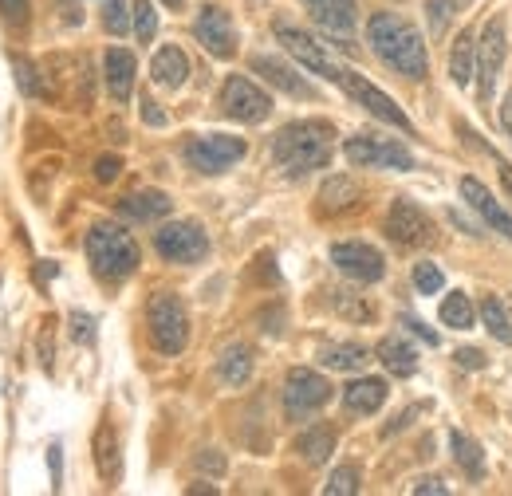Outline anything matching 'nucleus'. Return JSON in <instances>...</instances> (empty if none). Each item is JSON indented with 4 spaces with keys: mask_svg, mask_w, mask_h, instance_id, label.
<instances>
[{
    "mask_svg": "<svg viewBox=\"0 0 512 496\" xmlns=\"http://www.w3.org/2000/svg\"><path fill=\"white\" fill-rule=\"evenodd\" d=\"M331 264L347 280H355V284H375V280H383L386 272L383 252L375 245H367V241H339V245H331Z\"/></svg>",
    "mask_w": 512,
    "mask_h": 496,
    "instance_id": "nucleus-11",
    "label": "nucleus"
},
{
    "mask_svg": "<svg viewBox=\"0 0 512 496\" xmlns=\"http://www.w3.org/2000/svg\"><path fill=\"white\" fill-rule=\"evenodd\" d=\"M221 111L237 123H264L272 115V99L245 75H229L221 87Z\"/></svg>",
    "mask_w": 512,
    "mask_h": 496,
    "instance_id": "nucleus-10",
    "label": "nucleus"
},
{
    "mask_svg": "<svg viewBox=\"0 0 512 496\" xmlns=\"http://www.w3.org/2000/svg\"><path fill=\"white\" fill-rule=\"evenodd\" d=\"M359 205V186L351 182V178H343V174H335V178H327L320 189V213H347V209H355Z\"/></svg>",
    "mask_w": 512,
    "mask_h": 496,
    "instance_id": "nucleus-28",
    "label": "nucleus"
},
{
    "mask_svg": "<svg viewBox=\"0 0 512 496\" xmlns=\"http://www.w3.org/2000/svg\"><path fill=\"white\" fill-rule=\"evenodd\" d=\"M276 40L288 48V56H296V60L304 63L308 71H316L323 79H331L335 83V75H339V63H331V56L323 52L320 44L304 32V28H292V24H276Z\"/></svg>",
    "mask_w": 512,
    "mask_h": 496,
    "instance_id": "nucleus-16",
    "label": "nucleus"
},
{
    "mask_svg": "<svg viewBox=\"0 0 512 496\" xmlns=\"http://www.w3.org/2000/svg\"><path fill=\"white\" fill-rule=\"evenodd\" d=\"M146 327H150V343L162 351V355H182L186 343H190V315L186 304L170 292H158L150 304H146Z\"/></svg>",
    "mask_w": 512,
    "mask_h": 496,
    "instance_id": "nucleus-4",
    "label": "nucleus"
},
{
    "mask_svg": "<svg viewBox=\"0 0 512 496\" xmlns=\"http://www.w3.org/2000/svg\"><path fill=\"white\" fill-rule=\"evenodd\" d=\"M449 79L457 87H469L477 79V44H473L469 32H461L453 40V48H449Z\"/></svg>",
    "mask_w": 512,
    "mask_h": 496,
    "instance_id": "nucleus-24",
    "label": "nucleus"
},
{
    "mask_svg": "<svg viewBox=\"0 0 512 496\" xmlns=\"http://www.w3.org/2000/svg\"><path fill=\"white\" fill-rule=\"evenodd\" d=\"M410 493H414V496H422V493H438V496H446L449 489H446V485H442V481H438V477H422V481H414V485H410Z\"/></svg>",
    "mask_w": 512,
    "mask_h": 496,
    "instance_id": "nucleus-44",
    "label": "nucleus"
},
{
    "mask_svg": "<svg viewBox=\"0 0 512 496\" xmlns=\"http://www.w3.org/2000/svg\"><path fill=\"white\" fill-rule=\"evenodd\" d=\"M331 150H335V126L323 119L288 123L272 138V162L288 178H304L312 170H323L331 162Z\"/></svg>",
    "mask_w": 512,
    "mask_h": 496,
    "instance_id": "nucleus-2",
    "label": "nucleus"
},
{
    "mask_svg": "<svg viewBox=\"0 0 512 496\" xmlns=\"http://www.w3.org/2000/svg\"><path fill=\"white\" fill-rule=\"evenodd\" d=\"M71 339L75 343H91L95 339V319L83 311H71Z\"/></svg>",
    "mask_w": 512,
    "mask_h": 496,
    "instance_id": "nucleus-41",
    "label": "nucleus"
},
{
    "mask_svg": "<svg viewBox=\"0 0 512 496\" xmlns=\"http://www.w3.org/2000/svg\"><path fill=\"white\" fill-rule=\"evenodd\" d=\"M217 374H221V382H225V386H245V382H249V374H253V351H249L245 343L225 347V351H221V359H217Z\"/></svg>",
    "mask_w": 512,
    "mask_h": 496,
    "instance_id": "nucleus-27",
    "label": "nucleus"
},
{
    "mask_svg": "<svg viewBox=\"0 0 512 496\" xmlns=\"http://www.w3.org/2000/svg\"><path fill=\"white\" fill-rule=\"evenodd\" d=\"M197 469H205V473H213V477H221V473H225V457H221L217 449H205V453L197 457Z\"/></svg>",
    "mask_w": 512,
    "mask_h": 496,
    "instance_id": "nucleus-42",
    "label": "nucleus"
},
{
    "mask_svg": "<svg viewBox=\"0 0 512 496\" xmlns=\"http://www.w3.org/2000/svg\"><path fill=\"white\" fill-rule=\"evenodd\" d=\"M406 327H410V331H414V335H418V339H426V343H430V347H438V331H430V327H426V323H418V319H406Z\"/></svg>",
    "mask_w": 512,
    "mask_h": 496,
    "instance_id": "nucleus-47",
    "label": "nucleus"
},
{
    "mask_svg": "<svg viewBox=\"0 0 512 496\" xmlns=\"http://www.w3.org/2000/svg\"><path fill=\"white\" fill-rule=\"evenodd\" d=\"M296 449H300V457L308 465H323L335 453V430L327 422H316V426H308L304 434L296 437Z\"/></svg>",
    "mask_w": 512,
    "mask_h": 496,
    "instance_id": "nucleus-25",
    "label": "nucleus"
},
{
    "mask_svg": "<svg viewBox=\"0 0 512 496\" xmlns=\"http://www.w3.org/2000/svg\"><path fill=\"white\" fill-rule=\"evenodd\" d=\"M323 493L327 496H355L359 493V469H355V465H339V469L327 477Z\"/></svg>",
    "mask_w": 512,
    "mask_h": 496,
    "instance_id": "nucleus-35",
    "label": "nucleus"
},
{
    "mask_svg": "<svg viewBox=\"0 0 512 496\" xmlns=\"http://www.w3.org/2000/svg\"><path fill=\"white\" fill-rule=\"evenodd\" d=\"M461 197L485 217V225H493V233H505V237L512 241V213L509 209H501V201L481 186L477 178H461Z\"/></svg>",
    "mask_w": 512,
    "mask_h": 496,
    "instance_id": "nucleus-18",
    "label": "nucleus"
},
{
    "mask_svg": "<svg viewBox=\"0 0 512 496\" xmlns=\"http://www.w3.org/2000/svg\"><path fill=\"white\" fill-rule=\"evenodd\" d=\"M442 323H446V327H457V331H469V327L477 323V308L469 304L465 292H453V296L442 300Z\"/></svg>",
    "mask_w": 512,
    "mask_h": 496,
    "instance_id": "nucleus-32",
    "label": "nucleus"
},
{
    "mask_svg": "<svg viewBox=\"0 0 512 496\" xmlns=\"http://www.w3.org/2000/svg\"><path fill=\"white\" fill-rule=\"evenodd\" d=\"M308 16L316 20L323 36L339 40V48H351V32H355V0H304Z\"/></svg>",
    "mask_w": 512,
    "mask_h": 496,
    "instance_id": "nucleus-15",
    "label": "nucleus"
},
{
    "mask_svg": "<svg viewBox=\"0 0 512 496\" xmlns=\"http://www.w3.org/2000/svg\"><path fill=\"white\" fill-rule=\"evenodd\" d=\"M331 304L343 311L347 319H371V315H375V308H371V304H363V300L355 304V296H351V292H335V300H331Z\"/></svg>",
    "mask_w": 512,
    "mask_h": 496,
    "instance_id": "nucleus-39",
    "label": "nucleus"
},
{
    "mask_svg": "<svg viewBox=\"0 0 512 496\" xmlns=\"http://www.w3.org/2000/svg\"><path fill=\"white\" fill-rule=\"evenodd\" d=\"M505 52H509V40H505V20H489L485 32H481V44H477V83H481V99L493 95L497 79H501V67H505Z\"/></svg>",
    "mask_w": 512,
    "mask_h": 496,
    "instance_id": "nucleus-14",
    "label": "nucleus"
},
{
    "mask_svg": "<svg viewBox=\"0 0 512 496\" xmlns=\"http://www.w3.org/2000/svg\"><path fill=\"white\" fill-rule=\"evenodd\" d=\"M87 260H91V272L107 284H119L127 280L130 272L138 268V241L130 237L123 225H95L87 233Z\"/></svg>",
    "mask_w": 512,
    "mask_h": 496,
    "instance_id": "nucleus-3",
    "label": "nucleus"
},
{
    "mask_svg": "<svg viewBox=\"0 0 512 496\" xmlns=\"http://www.w3.org/2000/svg\"><path fill=\"white\" fill-rule=\"evenodd\" d=\"M52 481L60 489V445H52Z\"/></svg>",
    "mask_w": 512,
    "mask_h": 496,
    "instance_id": "nucleus-48",
    "label": "nucleus"
},
{
    "mask_svg": "<svg viewBox=\"0 0 512 496\" xmlns=\"http://www.w3.org/2000/svg\"><path fill=\"white\" fill-rule=\"evenodd\" d=\"M375 355H379V363H383L386 371L398 374V378H410V374L418 371V351H414V343L402 339V335H386Z\"/></svg>",
    "mask_w": 512,
    "mask_h": 496,
    "instance_id": "nucleus-23",
    "label": "nucleus"
},
{
    "mask_svg": "<svg viewBox=\"0 0 512 496\" xmlns=\"http://www.w3.org/2000/svg\"><path fill=\"white\" fill-rule=\"evenodd\" d=\"M457 363H461L465 371H481V367H485V355H481L477 347H469V351H457Z\"/></svg>",
    "mask_w": 512,
    "mask_h": 496,
    "instance_id": "nucleus-45",
    "label": "nucleus"
},
{
    "mask_svg": "<svg viewBox=\"0 0 512 496\" xmlns=\"http://www.w3.org/2000/svg\"><path fill=\"white\" fill-rule=\"evenodd\" d=\"M193 36L201 40V48L217 60H233L237 56V28H233V16L217 4H205L193 20Z\"/></svg>",
    "mask_w": 512,
    "mask_h": 496,
    "instance_id": "nucleus-12",
    "label": "nucleus"
},
{
    "mask_svg": "<svg viewBox=\"0 0 512 496\" xmlns=\"http://www.w3.org/2000/svg\"><path fill=\"white\" fill-rule=\"evenodd\" d=\"M477 315H481V323H485V331L497 339V343H505V347H512V323H509V311H505V304L497 300V296H485L481 300V308H477Z\"/></svg>",
    "mask_w": 512,
    "mask_h": 496,
    "instance_id": "nucleus-30",
    "label": "nucleus"
},
{
    "mask_svg": "<svg viewBox=\"0 0 512 496\" xmlns=\"http://www.w3.org/2000/svg\"><path fill=\"white\" fill-rule=\"evenodd\" d=\"M154 248L170 264H197L209 252V237L197 221H170L154 233Z\"/></svg>",
    "mask_w": 512,
    "mask_h": 496,
    "instance_id": "nucleus-8",
    "label": "nucleus"
},
{
    "mask_svg": "<svg viewBox=\"0 0 512 496\" xmlns=\"http://www.w3.org/2000/svg\"><path fill=\"white\" fill-rule=\"evenodd\" d=\"M245 158V138L233 134H201L186 142V162L197 174H225Z\"/></svg>",
    "mask_w": 512,
    "mask_h": 496,
    "instance_id": "nucleus-7",
    "label": "nucleus"
},
{
    "mask_svg": "<svg viewBox=\"0 0 512 496\" xmlns=\"http://www.w3.org/2000/svg\"><path fill=\"white\" fill-rule=\"evenodd\" d=\"M119 213L130 217V221H138V225L162 221L170 213V197L162 189H138V193H130L127 201H119Z\"/></svg>",
    "mask_w": 512,
    "mask_h": 496,
    "instance_id": "nucleus-22",
    "label": "nucleus"
},
{
    "mask_svg": "<svg viewBox=\"0 0 512 496\" xmlns=\"http://www.w3.org/2000/svg\"><path fill=\"white\" fill-rule=\"evenodd\" d=\"M335 87H343L359 107H367L375 119H383V123H390V126H398V130H414L410 126V119H406V111L386 95V91H379L375 83H367L363 75H355V71H347V67H339V75H335Z\"/></svg>",
    "mask_w": 512,
    "mask_h": 496,
    "instance_id": "nucleus-9",
    "label": "nucleus"
},
{
    "mask_svg": "<svg viewBox=\"0 0 512 496\" xmlns=\"http://www.w3.org/2000/svg\"><path fill=\"white\" fill-rule=\"evenodd\" d=\"M142 119H146L150 126H166V115L158 111V103H154V99H142Z\"/></svg>",
    "mask_w": 512,
    "mask_h": 496,
    "instance_id": "nucleus-46",
    "label": "nucleus"
},
{
    "mask_svg": "<svg viewBox=\"0 0 512 496\" xmlns=\"http://www.w3.org/2000/svg\"><path fill=\"white\" fill-rule=\"evenodd\" d=\"M0 12L12 28H24L28 24V12H32V0H0Z\"/></svg>",
    "mask_w": 512,
    "mask_h": 496,
    "instance_id": "nucleus-40",
    "label": "nucleus"
},
{
    "mask_svg": "<svg viewBox=\"0 0 512 496\" xmlns=\"http://www.w3.org/2000/svg\"><path fill=\"white\" fill-rule=\"evenodd\" d=\"M331 402V382L323 374L308 371V367H292L284 378V418L288 422H304L316 410Z\"/></svg>",
    "mask_w": 512,
    "mask_h": 496,
    "instance_id": "nucleus-6",
    "label": "nucleus"
},
{
    "mask_svg": "<svg viewBox=\"0 0 512 496\" xmlns=\"http://www.w3.org/2000/svg\"><path fill=\"white\" fill-rule=\"evenodd\" d=\"M501 123H505V130H509V138H512V95L505 99V107H501Z\"/></svg>",
    "mask_w": 512,
    "mask_h": 496,
    "instance_id": "nucleus-49",
    "label": "nucleus"
},
{
    "mask_svg": "<svg viewBox=\"0 0 512 496\" xmlns=\"http://www.w3.org/2000/svg\"><path fill=\"white\" fill-rule=\"evenodd\" d=\"M367 44H371V52L390 71H398L406 79H426V71H430L426 40H422V32L406 16H398V12H375L367 20Z\"/></svg>",
    "mask_w": 512,
    "mask_h": 496,
    "instance_id": "nucleus-1",
    "label": "nucleus"
},
{
    "mask_svg": "<svg viewBox=\"0 0 512 496\" xmlns=\"http://www.w3.org/2000/svg\"><path fill=\"white\" fill-rule=\"evenodd\" d=\"M386 402V382L383 378H355L347 390H343V410L347 414H375V410H383Z\"/></svg>",
    "mask_w": 512,
    "mask_h": 496,
    "instance_id": "nucleus-21",
    "label": "nucleus"
},
{
    "mask_svg": "<svg viewBox=\"0 0 512 496\" xmlns=\"http://www.w3.org/2000/svg\"><path fill=\"white\" fill-rule=\"evenodd\" d=\"M134 75H138V60L130 56L127 48H111V52L103 56V79H107V91L115 95V103H127L130 99Z\"/></svg>",
    "mask_w": 512,
    "mask_h": 496,
    "instance_id": "nucleus-19",
    "label": "nucleus"
},
{
    "mask_svg": "<svg viewBox=\"0 0 512 496\" xmlns=\"http://www.w3.org/2000/svg\"><path fill=\"white\" fill-rule=\"evenodd\" d=\"M130 24H134L138 44H150V40L158 36V12H154V4H150V0H134V8H130Z\"/></svg>",
    "mask_w": 512,
    "mask_h": 496,
    "instance_id": "nucleus-34",
    "label": "nucleus"
},
{
    "mask_svg": "<svg viewBox=\"0 0 512 496\" xmlns=\"http://www.w3.org/2000/svg\"><path fill=\"white\" fill-rule=\"evenodd\" d=\"M119 170H123L119 158H99V162H95V178H99V182H115Z\"/></svg>",
    "mask_w": 512,
    "mask_h": 496,
    "instance_id": "nucleus-43",
    "label": "nucleus"
},
{
    "mask_svg": "<svg viewBox=\"0 0 512 496\" xmlns=\"http://www.w3.org/2000/svg\"><path fill=\"white\" fill-rule=\"evenodd\" d=\"M320 363L327 371H363L371 363V351L359 347V343H327L320 351Z\"/></svg>",
    "mask_w": 512,
    "mask_h": 496,
    "instance_id": "nucleus-26",
    "label": "nucleus"
},
{
    "mask_svg": "<svg viewBox=\"0 0 512 496\" xmlns=\"http://www.w3.org/2000/svg\"><path fill=\"white\" fill-rule=\"evenodd\" d=\"M386 237L402 248H422V245H430L434 225H430V217H426L410 197H398V201L390 205V213H386Z\"/></svg>",
    "mask_w": 512,
    "mask_h": 496,
    "instance_id": "nucleus-13",
    "label": "nucleus"
},
{
    "mask_svg": "<svg viewBox=\"0 0 512 496\" xmlns=\"http://www.w3.org/2000/svg\"><path fill=\"white\" fill-rule=\"evenodd\" d=\"M449 445H453V461L465 469V477L469 481H481L485 477V453H481V445L469 434H461V430L449 434Z\"/></svg>",
    "mask_w": 512,
    "mask_h": 496,
    "instance_id": "nucleus-29",
    "label": "nucleus"
},
{
    "mask_svg": "<svg viewBox=\"0 0 512 496\" xmlns=\"http://www.w3.org/2000/svg\"><path fill=\"white\" fill-rule=\"evenodd\" d=\"M465 0H426V20H430V36L442 40L453 24V16L461 12Z\"/></svg>",
    "mask_w": 512,
    "mask_h": 496,
    "instance_id": "nucleus-33",
    "label": "nucleus"
},
{
    "mask_svg": "<svg viewBox=\"0 0 512 496\" xmlns=\"http://www.w3.org/2000/svg\"><path fill=\"white\" fill-rule=\"evenodd\" d=\"M150 79H154L158 87L178 91V87L190 79V60H186V52H182L178 44L158 48V52H154V60H150Z\"/></svg>",
    "mask_w": 512,
    "mask_h": 496,
    "instance_id": "nucleus-20",
    "label": "nucleus"
},
{
    "mask_svg": "<svg viewBox=\"0 0 512 496\" xmlns=\"http://www.w3.org/2000/svg\"><path fill=\"white\" fill-rule=\"evenodd\" d=\"M253 71L264 79V83L280 87V91H284V95H292V99H320V91H316L304 75H296L288 63L272 60V56H253Z\"/></svg>",
    "mask_w": 512,
    "mask_h": 496,
    "instance_id": "nucleus-17",
    "label": "nucleus"
},
{
    "mask_svg": "<svg viewBox=\"0 0 512 496\" xmlns=\"http://www.w3.org/2000/svg\"><path fill=\"white\" fill-rule=\"evenodd\" d=\"M95 453H99V473L103 481H119V437L111 426H99L95 434Z\"/></svg>",
    "mask_w": 512,
    "mask_h": 496,
    "instance_id": "nucleus-31",
    "label": "nucleus"
},
{
    "mask_svg": "<svg viewBox=\"0 0 512 496\" xmlns=\"http://www.w3.org/2000/svg\"><path fill=\"white\" fill-rule=\"evenodd\" d=\"M343 154L355 170H414V154L398 142V138H383V134H355L343 142Z\"/></svg>",
    "mask_w": 512,
    "mask_h": 496,
    "instance_id": "nucleus-5",
    "label": "nucleus"
},
{
    "mask_svg": "<svg viewBox=\"0 0 512 496\" xmlns=\"http://www.w3.org/2000/svg\"><path fill=\"white\" fill-rule=\"evenodd\" d=\"M461 134H465V142H469V146H477L481 154H489V158L497 162V174H501V182H505V189L512 193V162H505V158H501V154H497L493 146H485V142H481V138H477V134H473L469 126H461Z\"/></svg>",
    "mask_w": 512,
    "mask_h": 496,
    "instance_id": "nucleus-38",
    "label": "nucleus"
},
{
    "mask_svg": "<svg viewBox=\"0 0 512 496\" xmlns=\"http://www.w3.org/2000/svg\"><path fill=\"white\" fill-rule=\"evenodd\" d=\"M414 288H418L422 296H438V292L446 288V276H442V268H438V264H430V260L414 264Z\"/></svg>",
    "mask_w": 512,
    "mask_h": 496,
    "instance_id": "nucleus-36",
    "label": "nucleus"
},
{
    "mask_svg": "<svg viewBox=\"0 0 512 496\" xmlns=\"http://www.w3.org/2000/svg\"><path fill=\"white\" fill-rule=\"evenodd\" d=\"M162 4H166V8H182L186 0H162Z\"/></svg>",
    "mask_w": 512,
    "mask_h": 496,
    "instance_id": "nucleus-50",
    "label": "nucleus"
},
{
    "mask_svg": "<svg viewBox=\"0 0 512 496\" xmlns=\"http://www.w3.org/2000/svg\"><path fill=\"white\" fill-rule=\"evenodd\" d=\"M103 28L107 32H115V36H123L130 24V12H127V0H103Z\"/></svg>",
    "mask_w": 512,
    "mask_h": 496,
    "instance_id": "nucleus-37",
    "label": "nucleus"
}]
</instances>
